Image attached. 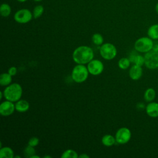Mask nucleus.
I'll return each mask as SVG.
<instances>
[{
  "mask_svg": "<svg viewBox=\"0 0 158 158\" xmlns=\"http://www.w3.org/2000/svg\"><path fill=\"white\" fill-rule=\"evenodd\" d=\"M72 58L77 64H88L94 58V52L89 46H80L73 52Z\"/></svg>",
  "mask_w": 158,
  "mask_h": 158,
  "instance_id": "f257e3e1",
  "label": "nucleus"
},
{
  "mask_svg": "<svg viewBox=\"0 0 158 158\" xmlns=\"http://www.w3.org/2000/svg\"><path fill=\"white\" fill-rule=\"evenodd\" d=\"M4 97L6 100L11 102H17L22 95V88L20 84L14 83L10 84L3 91Z\"/></svg>",
  "mask_w": 158,
  "mask_h": 158,
  "instance_id": "f03ea898",
  "label": "nucleus"
},
{
  "mask_svg": "<svg viewBox=\"0 0 158 158\" xmlns=\"http://www.w3.org/2000/svg\"><path fill=\"white\" fill-rule=\"evenodd\" d=\"M89 73L88 68L84 64H78L73 67L71 76L74 81L80 83L86 80Z\"/></svg>",
  "mask_w": 158,
  "mask_h": 158,
  "instance_id": "7ed1b4c3",
  "label": "nucleus"
},
{
  "mask_svg": "<svg viewBox=\"0 0 158 158\" xmlns=\"http://www.w3.org/2000/svg\"><path fill=\"white\" fill-rule=\"evenodd\" d=\"M154 43L152 40L148 37H141L138 38L135 43V49L139 52L146 53L152 49Z\"/></svg>",
  "mask_w": 158,
  "mask_h": 158,
  "instance_id": "20e7f679",
  "label": "nucleus"
},
{
  "mask_svg": "<svg viewBox=\"0 0 158 158\" xmlns=\"http://www.w3.org/2000/svg\"><path fill=\"white\" fill-rule=\"evenodd\" d=\"M99 53L103 59L106 60H112L115 57L117 51L113 44L107 43L101 45Z\"/></svg>",
  "mask_w": 158,
  "mask_h": 158,
  "instance_id": "39448f33",
  "label": "nucleus"
},
{
  "mask_svg": "<svg viewBox=\"0 0 158 158\" xmlns=\"http://www.w3.org/2000/svg\"><path fill=\"white\" fill-rule=\"evenodd\" d=\"M144 57V65L148 69L154 70L158 68V52L151 50L145 53Z\"/></svg>",
  "mask_w": 158,
  "mask_h": 158,
  "instance_id": "423d86ee",
  "label": "nucleus"
},
{
  "mask_svg": "<svg viewBox=\"0 0 158 158\" xmlns=\"http://www.w3.org/2000/svg\"><path fill=\"white\" fill-rule=\"evenodd\" d=\"M33 18L32 12L28 9H21L18 10L14 15V19L15 22L19 23H28Z\"/></svg>",
  "mask_w": 158,
  "mask_h": 158,
  "instance_id": "0eeeda50",
  "label": "nucleus"
},
{
  "mask_svg": "<svg viewBox=\"0 0 158 158\" xmlns=\"http://www.w3.org/2000/svg\"><path fill=\"white\" fill-rule=\"evenodd\" d=\"M131 136V131L127 127H122L117 131L115 138L117 143L124 144L130 141Z\"/></svg>",
  "mask_w": 158,
  "mask_h": 158,
  "instance_id": "6e6552de",
  "label": "nucleus"
},
{
  "mask_svg": "<svg viewBox=\"0 0 158 158\" xmlns=\"http://www.w3.org/2000/svg\"><path fill=\"white\" fill-rule=\"evenodd\" d=\"M89 73L92 75H99L104 70V65L102 62L98 59L91 60L87 65Z\"/></svg>",
  "mask_w": 158,
  "mask_h": 158,
  "instance_id": "1a4fd4ad",
  "label": "nucleus"
},
{
  "mask_svg": "<svg viewBox=\"0 0 158 158\" xmlns=\"http://www.w3.org/2000/svg\"><path fill=\"white\" fill-rule=\"evenodd\" d=\"M15 109L13 102L6 100L0 104V114L2 116H9L12 115Z\"/></svg>",
  "mask_w": 158,
  "mask_h": 158,
  "instance_id": "9d476101",
  "label": "nucleus"
},
{
  "mask_svg": "<svg viewBox=\"0 0 158 158\" xmlns=\"http://www.w3.org/2000/svg\"><path fill=\"white\" fill-rule=\"evenodd\" d=\"M143 74V69L141 66L133 65L129 70V76L133 80H139Z\"/></svg>",
  "mask_w": 158,
  "mask_h": 158,
  "instance_id": "9b49d317",
  "label": "nucleus"
},
{
  "mask_svg": "<svg viewBox=\"0 0 158 158\" xmlns=\"http://www.w3.org/2000/svg\"><path fill=\"white\" fill-rule=\"evenodd\" d=\"M146 114L151 117L155 118L158 117V103L150 102L146 107Z\"/></svg>",
  "mask_w": 158,
  "mask_h": 158,
  "instance_id": "f8f14e48",
  "label": "nucleus"
},
{
  "mask_svg": "<svg viewBox=\"0 0 158 158\" xmlns=\"http://www.w3.org/2000/svg\"><path fill=\"white\" fill-rule=\"evenodd\" d=\"M15 110L19 112H25L30 108L29 102L24 99H19L15 104Z\"/></svg>",
  "mask_w": 158,
  "mask_h": 158,
  "instance_id": "ddd939ff",
  "label": "nucleus"
},
{
  "mask_svg": "<svg viewBox=\"0 0 158 158\" xmlns=\"http://www.w3.org/2000/svg\"><path fill=\"white\" fill-rule=\"evenodd\" d=\"M14 153L13 150L8 146L2 147L0 149V157L1 158H13Z\"/></svg>",
  "mask_w": 158,
  "mask_h": 158,
  "instance_id": "4468645a",
  "label": "nucleus"
},
{
  "mask_svg": "<svg viewBox=\"0 0 158 158\" xmlns=\"http://www.w3.org/2000/svg\"><path fill=\"white\" fill-rule=\"evenodd\" d=\"M101 142L103 145L109 147L113 146L116 142L115 138L111 135H105L101 139Z\"/></svg>",
  "mask_w": 158,
  "mask_h": 158,
  "instance_id": "2eb2a0df",
  "label": "nucleus"
},
{
  "mask_svg": "<svg viewBox=\"0 0 158 158\" xmlns=\"http://www.w3.org/2000/svg\"><path fill=\"white\" fill-rule=\"evenodd\" d=\"M12 77L8 72L3 73L0 75V85L3 86L9 85L12 82Z\"/></svg>",
  "mask_w": 158,
  "mask_h": 158,
  "instance_id": "dca6fc26",
  "label": "nucleus"
},
{
  "mask_svg": "<svg viewBox=\"0 0 158 158\" xmlns=\"http://www.w3.org/2000/svg\"><path fill=\"white\" fill-rule=\"evenodd\" d=\"M148 35L152 40H158V24L149 27L148 30Z\"/></svg>",
  "mask_w": 158,
  "mask_h": 158,
  "instance_id": "f3484780",
  "label": "nucleus"
},
{
  "mask_svg": "<svg viewBox=\"0 0 158 158\" xmlns=\"http://www.w3.org/2000/svg\"><path fill=\"white\" fill-rule=\"evenodd\" d=\"M11 7L7 3H2L0 7V14L3 17H7L11 14Z\"/></svg>",
  "mask_w": 158,
  "mask_h": 158,
  "instance_id": "a211bd4d",
  "label": "nucleus"
},
{
  "mask_svg": "<svg viewBox=\"0 0 158 158\" xmlns=\"http://www.w3.org/2000/svg\"><path fill=\"white\" fill-rule=\"evenodd\" d=\"M156 98V91L152 88H148L144 94V99L147 102L152 101Z\"/></svg>",
  "mask_w": 158,
  "mask_h": 158,
  "instance_id": "6ab92c4d",
  "label": "nucleus"
},
{
  "mask_svg": "<svg viewBox=\"0 0 158 158\" xmlns=\"http://www.w3.org/2000/svg\"><path fill=\"white\" fill-rule=\"evenodd\" d=\"M44 7L42 5H37L36 6L32 12L33 14V17L34 19H38L39 17H40L43 12H44Z\"/></svg>",
  "mask_w": 158,
  "mask_h": 158,
  "instance_id": "aec40b11",
  "label": "nucleus"
},
{
  "mask_svg": "<svg viewBox=\"0 0 158 158\" xmlns=\"http://www.w3.org/2000/svg\"><path fill=\"white\" fill-rule=\"evenodd\" d=\"M130 60L128 58H126V57H123L121 58L118 62V66L120 69H122V70H126L127 69L130 65Z\"/></svg>",
  "mask_w": 158,
  "mask_h": 158,
  "instance_id": "412c9836",
  "label": "nucleus"
},
{
  "mask_svg": "<svg viewBox=\"0 0 158 158\" xmlns=\"http://www.w3.org/2000/svg\"><path fill=\"white\" fill-rule=\"evenodd\" d=\"M79 155L73 149H67L61 155L62 158H78Z\"/></svg>",
  "mask_w": 158,
  "mask_h": 158,
  "instance_id": "4be33fe9",
  "label": "nucleus"
},
{
  "mask_svg": "<svg viewBox=\"0 0 158 158\" xmlns=\"http://www.w3.org/2000/svg\"><path fill=\"white\" fill-rule=\"evenodd\" d=\"M91 40H92L93 43L94 44H95L96 45L100 46L103 44V41H104L103 36L99 33H94L92 36Z\"/></svg>",
  "mask_w": 158,
  "mask_h": 158,
  "instance_id": "5701e85b",
  "label": "nucleus"
},
{
  "mask_svg": "<svg viewBox=\"0 0 158 158\" xmlns=\"http://www.w3.org/2000/svg\"><path fill=\"white\" fill-rule=\"evenodd\" d=\"M36 154V151L34 148V147L31 146L30 145H28L23 150V154L24 156L26 157L30 158L32 156Z\"/></svg>",
  "mask_w": 158,
  "mask_h": 158,
  "instance_id": "b1692460",
  "label": "nucleus"
},
{
  "mask_svg": "<svg viewBox=\"0 0 158 158\" xmlns=\"http://www.w3.org/2000/svg\"><path fill=\"white\" fill-rule=\"evenodd\" d=\"M133 63L135 65L141 67L142 65H143L144 64V57L141 55H139V54H136V56L134 58Z\"/></svg>",
  "mask_w": 158,
  "mask_h": 158,
  "instance_id": "393cba45",
  "label": "nucleus"
},
{
  "mask_svg": "<svg viewBox=\"0 0 158 158\" xmlns=\"http://www.w3.org/2000/svg\"><path fill=\"white\" fill-rule=\"evenodd\" d=\"M40 140L37 137H32L28 141V145H30L33 147L36 146L39 144Z\"/></svg>",
  "mask_w": 158,
  "mask_h": 158,
  "instance_id": "a878e982",
  "label": "nucleus"
},
{
  "mask_svg": "<svg viewBox=\"0 0 158 158\" xmlns=\"http://www.w3.org/2000/svg\"><path fill=\"white\" fill-rule=\"evenodd\" d=\"M17 72V69L15 67H11L8 70V73L11 75V76H14L16 75Z\"/></svg>",
  "mask_w": 158,
  "mask_h": 158,
  "instance_id": "bb28decb",
  "label": "nucleus"
},
{
  "mask_svg": "<svg viewBox=\"0 0 158 158\" xmlns=\"http://www.w3.org/2000/svg\"><path fill=\"white\" fill-rule=\"evenodd\" d=\"M78 157H80V158H89V156L88 155H87L86 154H81L80 155H79Z\"/></svg>",
  "mask_w": 158,
  "mask_h": 158,
  "instance_id": "cd10ccee",
  "label": "nucleus"
},
{
  "mask_svg": "<svg viewBox=\"0 0 158 158\" xmlns=\"http://www.w3.org/2000/svg\"><path fill=\"white\" fill-rule=\"evenodd\" d=\"M152 50L154 51H156V52H158V44H156V45L154 44Z\"/></svg>",
  "mask_w": 158,
  "mask_h": 158,
  "instance_id": "c85d7f7f",
  "label": "nucleus"
},
{
  "mask_svg": "<svg viewBox=\"0 0 158 158\" xmlns=\"http://www.w3.org/2000/svg\"><path fill=\"white\" fill-rule=\"evenodd\" d=\"M155 9H156V12L158 14V2L156 4V7H155Z\"/></svg>",
  "mask_w": 158,
  "mask_h": 158,
  "instance_id": "c756f323",
  "label": "nucleus"
},
{
  "mask_svg": "<svg viewBox=\"0 0 158 158\" xmlns=\"http://www.w3.org/2000/svg\"><path fill=\"white\" fill-rule=\"evenodd\" d=\"M30 158H40V157H39L38 156H36V155L34 154V155H33V156H32Z\"/></svg>",
  "mask_w": 158,
  "mask_h": 158,
  "instance_id": "7c9ffc66",
  "label": "nucleus"
},
{
  "mask_svg": "<svg viewBox=\"0 0 158 158\" xmlns=\"http://www.w3.org/2000/svg\"><path fill=\"white\" fill-rule=\"evenodd\" d=\"M17 1H19V2H25L27 1L28 0H17Z\"/></svg>",
  "mask_w": 158,
  "mask_h": 158,
  "instance_id": "2f4dec72",
  "label": "nucleus"
},
{
  "mask_svg": "<svg viewBox=\"0 0 158 158\" xmlns=\"http://www.w3.org/2000/svg\"><path fill=\"white\" fill-rule=\"evenodd\" d=\"M44 158H46V157H48V158H50V157H51L50 156H44Z\"/></svg>",
  "mask_w": 158,
  "mask_h": 158,
  "instance_id": "473e14b6",
  "label": "nucleus"
},
{
  "mask_svg": "<svg viewBox=\"0 0 158 158\" xmlns=\"http://www.w3.org/2000/svg\"><path fill=\"white\" fill-rule=\"evenodd\" d=\"M33 1H35V2H40V1H41L43 0H33Z\"/></svg>",
  "mask_w": 158,
  "mask_h": 158,
  "instance_id": "72a5a7b5",
  "label": "nucleus"
},
{
  "mask_svg": "<svg viewBox=\"0 0 158 158\" xmlns=\"http://www.w3.org/2000/svg\"><path fill=\"white\" fill-rule=\"evenodd\" d=\"M14 157H18V158H20V156H15Z\"/></svg>",
  "mask_w": 158,
  "mask_h": 158,
  "instance_id": "f704fd0d",
  "label": "nucleus"
}]
</instances>
